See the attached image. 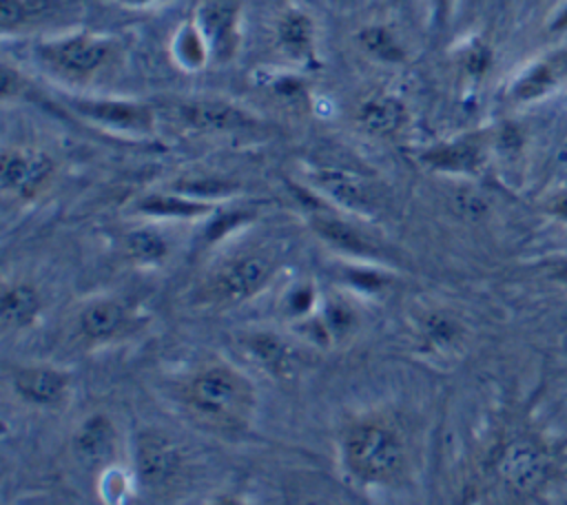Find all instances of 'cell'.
<instances>
[{
	"label": "cell",
	"mask_w": 567,
	"mask_h": 505,
	"mask_svg": "<svg viewBox=\"0 0 567 505\" xmlns=\"http://www.w3.org/2000/svg\"><path fill=\"white\" fill-rule=\"evenodd\" d=\"M184 401L190 412L217 427H241L255 410V388L237 370L208 365L186 383Z\"/></svg>",
	"instance_id": "obj_1"
},
{
	"label": "cell",
	"mask_w": 567,
	"mask_h": 505,
	"mask_svg": "<svg viewBox=\"0 0 567 505\" xmlns=\"http://www.w3.org/2000/svg\"><path fill=\"white\" fill-rule=\"evenodd\" d=\"M343 461L361 483H390L403 470L405 450L394 430L377 421H363L346 434Z\"/></svg>",
	"instance_id": "obj_2"
},
{
	"label": "cell",
	"mask_w": 567,
	"mask_h": 505,
	"mask_svg": "<svg viewBox=\"0 0 567 505\" xmlns=\"http://www.w3.org/2000/svg\"><path fill=\"white\" fill-rule=\"evenodd\" d=\"M182 450L162 432H142L135 443V470L140 483L159 489L177 478L182 470Z\"/></svg>",
	"instance_id": "obj_3"
},
{
	"label": "cell",
	"mask_w": 567,
	"mask_h": 505,
	"mask_svg": "<svg viewBox=\"0 0 567 505\" xmlns=\"http://www.w3.org/2000/svg\"><path fill=\"white\" fill-rule=\"evenodd\" d=\"M272 264L264 255H246L226 264L208 284V297L213 301L235 303L255 295L270 277Z\"/></svg>",
	"instance_id": "obj_4"
},
{
	"label": "cell",
	"mask_w": 567,
	"mask_h": 505,
	"mask_svg": "<svg viewBox=\"0 0 567 505\" xmlns=\"http://www.w3.org/2000/svg\"><path fill=\"white\" fill-rule=\"evenodd\" d=\"M496 470L509 487L520 492L534 489L545 481L549 472V454L538 441L520 436L505 445V450L498 456Z\"/></svg>",
	"instance_id": "obj_5"
},
{
	"label": "cell",
	"mask_w": 567,
	"mask_h": 505,
	"mask_svg": "<svg viewBox=\"0 0 567 505\" xmlns=\"http://www.w3.org/2000/svg\"><path fill=\"white\" fill-rule=\"evenodd\" d=\"M69 388V377L55 368L47 365H31V368H18L13 372V390L18 396H22L27 403L33 405H58Z\"/></svg>",
	"instance_id": "obj_6"
},
{
	"label": "cell",
	"mask_w": 567,
	"mask_h": 505,
	"mask_svg": "<svg viewBox=\"0 0 567 505\" xmlns=\"http://www.w3.org/2000/svg\"><path fill=\"white\" fill-rule=\"evenodd\" d=\"M53 162L42 153H4L0 164V179L7 190L31 195L51 175Z\"/></svg>",
	"instance_id": "obj_7"
},
{
	"label": "cell",
	"mask_w": 567,
	"mask_h": 505,
	"mask_svg": "<svg viewBox=\"0 0 567 505\" xmlns=\"http://www.w3.org/2000/svg\"><path fill=\"white\" fill-rule=\"evenodd\" d=\"M44 53L64 71L84 75L91 73L106 58V44L86 35H78L47 47Z\"/></svg>",
	"instance_id": "obj_8"
},
{
	"label": "cell",
	"mask_w": 567,
	"mask_h": 505,
	"mask_svg": "<svg viewBox=\"0 0 567 505\" xmlns=\"http://www.w3.org/2000/svg\"><path fill=\"white\" fill-rule=\"evenodd\" d=\"M128 323V310L120 301L100 299L89 303L80 315V332L86 341H109L124 332Z\"/></svg>",
	"instance_id": "obj_9"
},
{
	"label": "cell",
	"mask_w": 567,
	"mask_h": 505,
	"mask_svg": "<svg viewBox=\"0 0 567 505\" xmlns=\"http://www.w3.org/2000/svg\"><path fill=\"white\" fill-rule=\"evenodd\" d=\"M317 186L337 199L341 206H348L352 210H368L372 206L370 190L363 186V182L346 171L339 168H319L315 175Z\"/></svg>",
	"instance_id": "obj_10"
},
{
	"label": "cell",
	"mask_w": 567,
	"mask_h": 505,
	"mask_svg": "<svg viewBox=\"0 0 567 505\" xmlns=\"http://www.w3.org/2000/svg\"><path fill=\"white\" fill-rule=\"evenodd\" d=\"M75 450L86 463L106 461L115 450V430L104 414L89 416L75 432Z\"/></svg>",
	"instance_id": "obj_11"
},
{
	"label": "cell",
	"mask_w": 567,
	"mask_h": 505,
	"mask_svg": "<svg viewBox=\"0 0 567 505\" xmlns=\"http://www.w3.org/2000/svg\"><path fill=\"white\" fill-rule=\"evenodd\" d=\"M182 117L186 124L206 131H226L246 126L250 120L239 109L224 102H195L182 109Z\"/></svg>",
	"instance_id": "obj_12"
},
{
	"label": "cell",
	"mask_w": 567,
	"mask_h": 505,
	"mask_svg": "<svg viewBox=\"0 0 567 505\" xmlns=\"http://www.w3.org/2000/svg\"><path fill=\"white\" fill-rule=\"evenodd\" d=\"M423 159L439 168V171H452V173H472L483 162V148L474 140H456L450 144H441L430 148Z\"/></svg>",
	"instance_id": "obj_13"
},
{
	"label": "cell",
	"mask_w": 567,
	"mask_h": 505,
	"mask_svg": "<svg viewBox=\"0 0 567 505\" xmlns=\"http://www.w3.org/2000/svg\"><path fill=\"white\" fill-rule=\"evenodd\" d=\"M69 0H0V27L18 29L60 13Z\"/></svg>",
	"instance_id": "obj_14"
},
{
	"label": "cell",
	"mask_w": 567,
	"mask_h": 505,
	"mask_svg": "<svg viewBox=\"0 0 567 505\" xmlns=\"http://www.w3.org/2000/svg\"><path fill=\"white\" fill-rule=\"evenodd\" d=\"M40 310L38 292L27 284L7 286L0 299V317L4 328H24Z\"/></svg>",
	"instance_id": "obj_15"
},
{
	"label": "cell",
	"mask_w": 567,
	"mask_h": 505,
	"mask_svg": "<svg viewBox=\"0 0 567 505\" xmlns=\"http://www.w3.org/2000/svg\"><path fill=\"white\" fill-rule=\"evenodd\" d=\"M75 109L89 117L111 122L117 126L142 128L151 124V113L146 106L128 102H75Z\"/></svg>",
	"instance_id": "obj_16"
},
{
	"label": "cell",
	"mask_w": 567,
	"mask_h": 505,
	"mask_svg": "<svg viewBox=\"0 0 567 505\" xmlns=\"http://www.w3.org/2000/svg\"><path fill=\"white\" fill-rule=\"evenodd\" d=\"M312 226L315 230L330 241L332 246L352 252V255H374V246L359 233L354 230L350 224L337 219V217H328V215H315L312 217Z\"/></svg>",
	"instance_id": "obj_17"
},
{
	"label": "cell",
	"mask_w": 567,
	"mask_h": 505,
	"mask_svg": "<svg viewBox=\"0 0 567 505\" xmlns=\"http://www.w3.org/2000/svg\"><path fill=\"white\" fill-rule=\"evenodd\" d=\"M359 120L374 133H392L403 124L405 109L392 97H372L361 106Z\"/></svg>",
	"instance_id": "obj_18"
},
{
	"label": "cell",
	"mask_w": 567,
	"mask_h": 505,
	"mask_svg": "<svg viewBox=\"0 0 567 505\" xmlns=\"http://www.w3.org/2000/svg\"><path fill=\"white\" fill-rule=\"evenodd\" d=\"M250 350L252 354L272 372L284 374L290 365H292V354L290 348L286 343H281L277 337L272 334H257L250 341Z\"/></svg>",
	"instance_id": "obj_19"
},
{
	"label": "cell",
	"mask_w": 567,
	"mask_h": 505,
	"mask_svg": "<svg viewBox=\"0 0 567 505\" xmlns=\"http://www.w3.org/2000/svg\"><path fill=\"white\" fill-rule=\"evenodd\" d=\"M140 208L144 213L164 215V217H193V215H202L208 210L206 204L173 197V195H151L140 204Z\"/></svg>",
	"instance_id": "obj_20"
},
{
	"label": "cell",
	"mask_w": 567,
	"mask_h": 505,
	"mask_svg": "<svg viewBox=\"0 0 567 505\" xmlns=\"http://www.w3.org/2000/svg\"><path fill=\"white\" fill-rule=\"evenodd\" d=\"M126 250L135 261L153 264L166 255V241L155 230L140 228L126 235Z\"/></svg>",
	"instance_id": "obj_21"
},
{
	"label": "cell",
	"mask_w": 567,
	"mask_h": 505,
	"mask_svg": "<svg viewBox=\"0 0 567 505\" xmlns=\"http://www.w3.org/2000/svg\"><path fill=\"white\" fill-rule=\"evenodd\" d=\"M279 38L295 53L308 51L310 40H312V24H310L308 16L299 13V11L286 13L279 24Z\"/></svg>",
	"instance_id": "obj_22"
},
{
	"label": "cell",
	"mask_w": 567,
	"mask_h": 505,
	"mask_svg": "<svg viewBox=\"0 0 567 505\" xmlns=\"http://www.w3.org/2000/svg\"><path fill=\"white\" fill-rule=\"evenodd\" d=\"M361 44L374 53L377 58L381 60H388V62H399L403 58V51L401 47L396 44V40L392 38V33L383 27H370V29H363L361 35H359Z\"/></svg>",
	"instance_id": "obj_23"
},
{
	"label": "cell",
	"mask_w": 567,
	"mask_h": 505,
	"mask_svg": "<svg viewBox=\"0 0 567 505\" xmlns=\"http://www.w3.org/2000/svg\"><path fill=\"white\" fill-rule=\"evenodd\" d=\"M554 84V73L547 64H536L532 66L514 86V97L516 100H534L549 91Z\"/></svg>",
	"instance_id": "obj_24"
},
{
	"label": "cell",
	"mask_w": 567,
	"mask_h": 505,
	"mask_svg": "<svg viewBox=\"0 0 567 505\" xmlns=\"http://www.w3.org/2000/svg\"><path fill=\"white\" fill-rule=\"evenodd\" d=\"M102 485H104V498L109 503H120L126 496V481L120 472H106Z\"/></svg>",
	"instance_id": "obj_25"
},
{
	"label": "cell",
	"mask_w": 567,
	"mask_h": 505,
	"mask_svg": "<svg viewBox=\"0 0 567 505\" xmlns=\"http://www.w3.org/2000/svg\"><path fill=\"white\" fill-rule=\"evenodd\" d=\"M310 306H312V290L310 288H299L290 295L292 312H306Z\"/></svg>",
	"instance_id": "obj_26"
},
{
	"label": "cell",
	"mask_w": 567,
	"mask_h": 505,
	"mask_svg": "<svg viewBox=\"0 0 567 505\" xmlns=\"http://www.w3.org/2000/svg\"><path fill=\"white\" fill-rule=\"evenodd\" d=\"M547 272H549V277H551L554 281L567 286V257H558V259L549 261Z\"/></svg>",
	"instance_id": "obj_27"
},
{
	"label": "cell",
	"mask_w": 567,
	"mask_h": 505,
	"mask_svg": "<svg viewBox=\"0 0 567 505\" xmlns=\"http://www.w3.org/2000/svg\"><path fill=\"white\" fill-rule=\"evenodd\" d=\"M549 31H558V33H565V31H567V0H565V2L556 9V13L551 16Z\"/></svg>",
	"instance_id": "obj_28"
},
{
	"label": "cell",
	"mask_w": 567,
	"mask_h": 505,
	"mask_svg": "<svg viewBox=\"0 0 567 505\" xmlns=\"http://www.w3.org/2000/svg\"><path fill=\"white\" fill-rule=\"evenodd\" d=\"M549 210L560 217V219H567V193H563L560 197H556L551 204H549Z\"/></svg>",
	"instance_id": "obj_29"
},
{
	"label": "cell",
	"mask_w": 567,
	"mask_h": 505,
	"mask_svg": "<svg viewBox=\"0 0 567 505\" xmlns=\"http://www.w3.org/2000/svg\"><path fill=\"white\" fill-rule=\"evenodd\" d=\"M450 2L452 0H436V9H439V16H445L447 9H450Z\"/></svg>",
	"instance_id": "obj_30"
},
{
	"label": "cell",
	"mask_w": 567,
	"mask_h": 505,
	"mask_svg": "<svg viewBox=\"0 0 567 505\" xmlns=\"http://www.w3.org/2000/svg\"><path fill=\"white\" fill-rule=\"evenodd\" d=\"M221 505H239V503H235V501H226V503H221Z\"/></svg>",
	"instance_id": "obj_31"
},
{
	"label": "cell",
	"mask_w": 567,
	"mask_h": 505,
	"mask_svg": "<svg viewBox=\"0 0 567 505\" xmlns=\"http://www.w3.org/2000/svg\"><path fill=\"white\" fill-rule=\"evenodd\" d=\"M126 2H148V0H126Z\"/></svg>",
	"instance_id": "obj_32"
}]
</instances>
